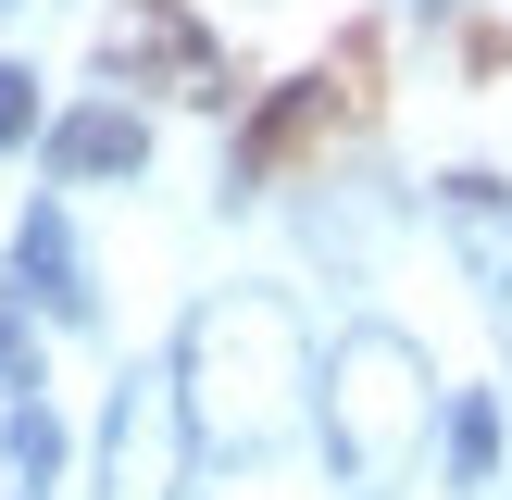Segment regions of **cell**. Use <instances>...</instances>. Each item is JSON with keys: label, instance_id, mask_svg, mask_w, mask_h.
I'll list each match as a JSON object with an SVG mask.
<instances>
[{"label": "cell", "instance_id": "obj_1", "mask_svg": "<svg viewBox=\"0 0 512 500\" xmlns=\"http://www.w3.org/2000/svg\"><path fill=\"white\" fill-rule=\"evenodd\" d=\"M175 388H188V425H200V438L263 450L275 425H288V400H300V325H288V300H263V288L200 300L188 350H175Z\"/></svg>", "mask_w": 512, "mask_h": 500}, {"label": "cell", "instance_id": "obj_2", "mask_svg": "<svg viewBox=\"0 0 512 500\" xmlns=\"http://www.w3.org/2000/svg\"><path fill=\"white\" fill-rule=\"evenodd\" d=\"M325 425H338V463L350 475H388L400 450H413V425H425V363L400 338H350L338 350V388H325Z\"/></svg>", "mask_w": 512, "mask_h": 500}, {"label": "cell", "instance_id": "obj_3", "mask_svg": "<svg viewBox=\"0 0 512 500\" xmlns=\"http://www.w3.org/2000/svg\"><path fill=\"white\" fill-rule=\"evenodd\" d=\"M188 388L175 375H125L113 400V438H100V500H175L188 488Z\"/></svg>", "mask_w": 512, "mask_h": 500}, {"label": "cell", "instance_id": "obj_4", "mask_svg": "<svg viewBox=\"0 0 512 500\" xmlns=\"http://www.w3.org/2000/svg\"><path fill=\"white\" fill-rule=\"evenodd\" d=\"M100 75H113V88H163V100H225V50L200 38L175 0H125L113 38H100Z\"/></svg>", "mask_w": 512, "mask_h": 500}, {"label": "cell", "instance_id": "obj_5", "mask_svg": "<svg viewBox=\"0 0 512 500\" xmlns=\"http://www.w3.org/2000/svg\"><path fill=\"white\" fill-rule=\"evenodd\" d=\"M363 75H375V38H350L325 75H300L275 113H250V138H238V175H275V163H300V150L325 138V125H350L363 113Z\"/></svg>", "mask_w": 512, "mask_h": 500}, {"label": "cell", "instance_id": "obj_6", "mask_svg": "<svg viewBox=\"0 0 512 500\" xmlns=\"http://www.w3.org/2000/svg\"><path fill=\"white\" fill-rule=\"evenodd\" d=\"M138 163H150V125L125 100H75L50 125V175H138Z\"/></svg>", "mask_w": 512, "mask_h": 500}, {"label": "cell", "instance_id": "obj_7", "mask_svg": "<svg viewBox=\"0 0 512 500\" xmlns=\"http://www.w3.org/2000/svg\"><path fill=\"white\" fill-rule=\"evenodd\" d=\"M438 213H450V238H463L475 288H512V188H500V175H450Z\"/></svg>", "mask_w": 512, "mask_h": 500}, {"label": "cell", "instance_id": "obj_8", "mask_svg": "<svg viewBox=\"0 0 512 500\" xmlns=\"http://www.w3.org/2000/svg\"><path fill=\"white\" fill-rule=\"evenodd\" d=\"M13 275H25V300H50V313H88V275H75V238H63V213H25V238H13Z\"/></svg>", "mask_w": 512, "mask_h": 500}, {"label": "cell", "instance_id": "obj_9", "mask_svg": "<svg viewBox=\"0 0 512 500\" xmlns=\"http://www.w3.org/2000/svg\"><path fill=\"white\" fill-rule=\"evenodd\" d=\"M450 475H463V488L500 475V413H488V400H450Z\"/></svg>", "mask_w": 512, "mask_h": 500}, {"label": "cell", "instance_id": "obj_10", "mask_svg": "<svg viewBox=\"0 0 512 500\" xmlns=\"http://www.w3.org/2000/svg\"><path fill=\"white\" fill-rule=\"evenodd\" d=\"M25 138H38V75L0 63V150H25Z\"/></svg>", "mask_w": 512, "mask_h": 500}, {"label": "cell", "instance_id": "obj_11", "mask_svg": "<svg viewBox=\"0 0 512 500\" xmlns=\"http://www.w3.org/2000/svg\"><path fill=\"white\" fill-rule=\"evenodd\" d=\"M13 463H25V475H50V463H63V425H50L38 400H13Z\"/></svg>", "mask_w": 512, "mask_h": 500}, {"label": "cell", "instance_id": "obj_12", "mask_svg": "<svg viewBox=\"0 0 512 500\" xmlns=\"http://www.w3.org/2000/svg\"><path fill=\"white\" fill-rule=\"evenodd\" d=\"M0 375H25V338H13V325H0Z\"/></svg>", "mask_w": 512, "mask_h": 500}]
</instances>
